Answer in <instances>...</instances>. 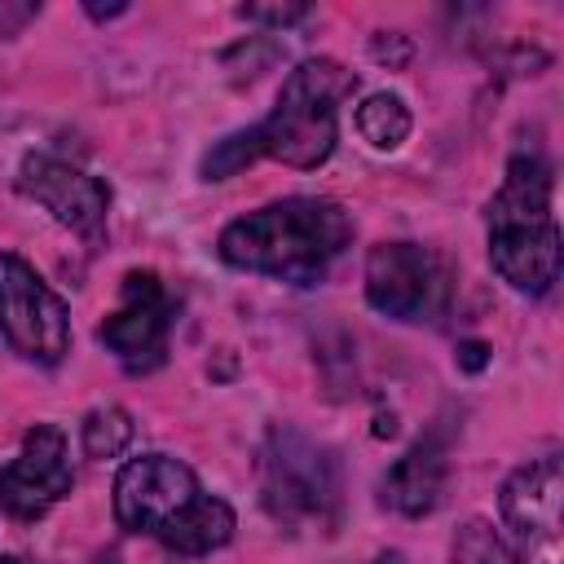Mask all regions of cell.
Here are the masks:
<instances>
[{
  "instance_id": "6da1fadb",
  "label": "cell",
  "mask_w": 564,
  "mask_h": 564,
  "mask_svg": "<svg viewBox=\"0 0 564 564\" xmlns=\"http://www.w3.org/2000/svg\"><path fill=\"white\" fill-rule=\"evenodd\" d=\"M357 88L352 70H344L330 57H308L300 62L282 88L273 110L251 123L238 128L229 137H220L203 159H198V176L203 181H225L242 167H251L256 159H278L286 167L313 172L335 154V137H339V101Z\"/></svg>"
},
{
  "instance_id": "7a4b0ae2",
  "label": "cell",
  "mask_w": 564,
  "mask_h": 564,
  "mask_svg": "<svg viewBox=\"0 0 564 564\" xmlns=\"http://www.w3.org/2000/svg\"><path fill=\"white\" fill-rule=\"evenodd\" d=\"M352 247V216L330 198L291 194L229 220L216 238V256L229 269L278 278L291 286L326 282L330 264Z\"/></svg>"
},
{
  "instance_id": "3957f363",
  "label": "cell",
  "mask_w": 564,
  "mask_h": 564,
  "mask_svg": "<svg viewBox=\"0 0 564 564\" xmlns=\"http://www.w3.org/2000/svg\"><path fill=\"white\" fill-rule=\"evenodd\" d=\"M115 520L119 529L154 538L176 555H212L238 529L234 507L207 494L194 467L172 454H141L119 467Z\"/></svg>"
},
{
  "instance_id": "277c9868",
  "label": "cell",
  "mask_w": 564,
  "mask_h": 564,
  "mask_svg": "<svg viewBox=\"0 0 564 564\" xmlns=\"http://www.w3.org/2000/svg\"><path fill=\"white\" fill-rule=\"evenodd\" d=\"M489 264L520 295H546L560 278L551 167L538 154H511L502 189L489 203Z\"/></svg>"
},
{
  "instance_id": "5b68a950",
  "label": "cell",
  "mask_w": 564,
  "mask_h": 564,
  "mask_svg": "<svg viewBox=\"0 0 564 564\" xmlns=\"http://www.w3.org/2000/svg\"><path fill=\"white\" fill-rule=\"evenodd\" d=\"M260 502L291 533H330L344 502L335 454L291 423L269 427L260 445Z\"/></svg>"
},
{
  "instance_id": "8992f818",
  "label": "cell",
  "mask_w": 564,
  "mask_h": 564,
  "mask_svg": "<svg viewBox=\"0 0 564 564\" xmlns=\"http://www.w3.org/2000/svg\"><path fill=\"white\" fill-rule=\"evenodd\" d=\"M0 335L35 366H57L70 348L66 300L13 251H0Z\"/></svg>"
},
{
  "instance_id": "52a82bcc",
  "label": "cell",
  "mask_w": 564,
  "mask_h": 564,
  "mask_svg": "<svg viewBox=\"0 0 564 564\" xmlns=\"http://www.w3.org/2000/svg\"><path fill=\"white\" fill-rule=\"evenodd\" d=\"M366 300L392 322H436L449 300V273L432 247L379 242L366 256Z\"/></svg>"
},
{
  "instance_id": "ba28073f",
  "label": "cell",
  "mask_w": 564,
  "mask_h": 564,
  "mask_svg": "<svg viewBox=\"0 0 564 564\" xmlns=\"http://www.w3.org/2000/svg\"><path fill=\"white\" fill-rule=\"evenodd\" d=\"M560 498H564V467L555 454L516 467L502 480L498 507L511 529V551L520 564H564V533H560Z\"/></svg>"
},
{
  "instance_id": "9c48e42d",
  "label": "cell",
  "mask_w": 564,
  "mask_h": 564,
  "mask_svg": "<svg viewBox=\"0 0 564 564\" xmlns=\"http://www.w3.org/2000/svg\"><path fill=\"white\" fill-rule=\"evenodd\" d=\"M75 489L66 432L53 423H35L22 436V449L0 467V511L13 520H40Z\"/></svg>"
},
{
  "instance_id": "30bf717a",
  "label": "cell",
  "mask_w": 564,
  "mask_h": 564,
  "mask_svg": "<svg viewBox=\"0 0 564 564\" xmlns=\"http://www.w3.org/2000/svg\"><path fill=\"white\" fill-rule=\"evenodd\" d=\"M119 308L97 326V339L106 352H115L128 370H150L159 366L172 330V300L150 269H128L119 286Z\"/></svg>"
},
{
  "instance_id": "8fae6325",
  "label": "cell",
  "mask_w": 564,
  "mask_h": 564,
  "mask_svg": "<svg viewBox=\"0 0 564 564\" xmlns=\"http://www.w3.org/2000/svg\"><path fill=\"white\" fill-rule=\"evenodd\" d=\"M18 189L40 203L62 229L79 234V238H97L101 225H106V207H110V189L79 172L75 163L66 159H53V154H26L18 163Z\"/></svg>"
},
{
  "instance_id": "7c38bea8",
  "label": "cell",
  "mask_w": 564,
  "mask_h": 564,
  "mask_svg": "<svg viewBox=\"0 0 564 564\" xmlns=\"http://www.w3.org/2000/svg\"><path fill=\"white\" fill-rule=\"evenodd\" d=\"M445 480H449V458H445V445L441 441H419L410 445L379 480V502L397 516H427L441 507L445 498Z\"/></svg>"
},
{
  "instance_id": "4fadbf2b",
  "label": "cell",
  "mask_w": 564,
  "mask_h": 564,
  "mask_svg": "<svg viewBox=\"0 0 564 564\" xmlns=\"http://www.w3.org/2000/svg\"><path fill=\"white\" fill-rule=\"evenodd\" d=\"M410 106L397 93H370L357 106V132L375 145V150H397L410 137Z\"/></svg>"
},
{
  "instance_id": "5bb4252c",
  "label": "cell",
  "mask_w": 564,
  "mask_h": 564,
  "mask_svg": "<svg viewBox=\"0 0 564 564\" xmlns=\"http://www.w3.org/2000/svg\"><path fill=\"white\" fill-rule=\"evenodd\" d=\"M79 441L88 458H119L132 441V414L123 405H97L79 423Z\"/></svg>"
},
{
  "instance_id": "9a60e30c",
  "label": "cell",
  "mask_w": 564,
  "mask_h": 564,
  "mask_svg": "<svg viewBox=\"0 0 564 564\" xmlns=\"http://www.w3.org/2000/svg\"><path fill=\"white\" fill-rule=\"evenodd\" d=\"M449 564H520V560H516L511 542H507L489 520H467V524L454 533Z\"/></svg>"
},
{
  "instance_id": "2e32d148",
  "label": "cell",
  "mask_w": 564,
  "mask_h": 564,
  "mask_svg": "<svg viewBox=\"0 0 564 564\" xmlns=\"http://www.w3.org/2000/svg\"><path fill=\"white\" fill-rule=\"evenodd\" d=\"M242 22H264V26H291L300 18H308L304 4H242L238 9Z\"/></svg>"
},
{
  "instance_id": "e0dca14e",
  "label": "cell",
  "mask_w": 564,
  "mask_h": 564,
  "mask_svg": "<svg viewBox=\"0 0 564 564\" xmlns=\"http://www.w3.org/2000/svg\"><path fill=\"white\" fill-rule=\"evenodd\" d=\"M485 361H489V348L480 344V339H467V344H458V366L463 370H485Z\"/></svg>"
},
{
  "instance_id": "ac0fdd59",
  "label": "cell",
  "mask_w": 564,
  "mask_h": 564,
  "mask_svg": "<svg viewBox=\"0 0 564 564\" xmlns=\"http://www.w3.org/2000/svg\"><path fill=\"white\" fill-rule=\"evenodd\" d=\"M84 9H88V18H97V22H101V18H119V13H128V4H84Z\"/></svg>"
},
{
  "instance_id": "d6986e66",
  "label": "cell",
  "mask_w": 564,
  "mask_h": 564,
  "mask_svg": "<svg viewBox=\"0 0 564 564\" xmlns=\"http://www.w3.org/2000/svg\"><path fill=\"white\" fill-rule=\"evenodd\" d=\"M0 564H18V560H13V555H0Z\"/></svg>"
}]
</instances>
